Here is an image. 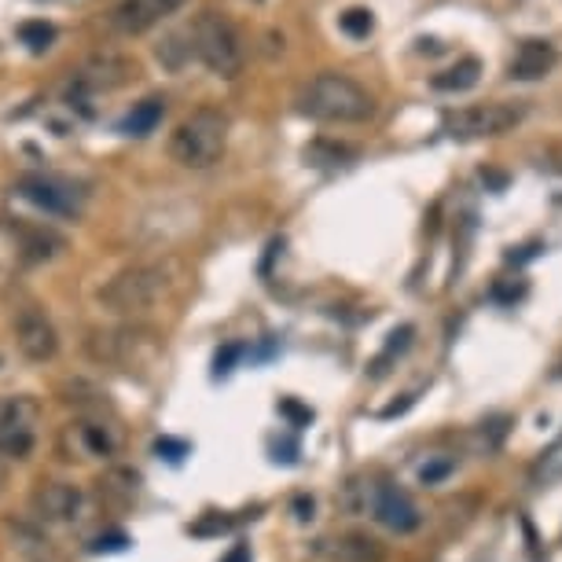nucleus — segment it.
Instances as JSON below:
<instances>
[{
	"label": "nucleus",
	"instance_id": "obj_22",
	"mask_svg": "<svg viewBox=\"0 0 562 562\" xmlns=\"http://www.w3.org/2000/svg\"><path fill=\"white\" fill-rule=\"evenodd\" d=\"M243 353H247V346H239V342H232V346H225V350H217V357H213V375H217V379L232 375Z\"/></svg>",
	"mask_w": 562,
	"mask_h": 562
},
{
	"label": "nucleus",
	"instance_id": "obj_25",
	"mask_svg": "<svg viewBox=\"0 0 562 562\" xmlns=\"http://www.w3.org/2000/svg\"><path fill=\"white\" fill-rule=\"evenodd\" d=\"M129 545H133V540L125 537V533H107V537H96L89 548L96 551V555H100V551H125Z\"/></svg>",
	"mask_w": 562,
	"mask_h": 562
},
{
	"label": "nucleus",
	"instance_id": "obj_27",
	"mask_svg": "<svg viewBox=\"0 0 562 562\" xmlns=\"http://www.w3.org/2000/svg\"><path fill=\"white\" fill-rule=\"evenodd\" d=\"M449 467H452V463H434V467H423V471H420V478L426 482V486H430V482L445 478V474H449Z\"/></svg>",
	"mask_w": 562,
	"mask_h": 562
},
{
	"label": "nucleus",
	"instance_id": "obj_19",
	"mask_svg": "<svg viewBox=\"0 0 562 562\" xmlns=\"http://www.w3.org/2000/svg\"><path fill=\"white\" fill-rule=\"evenodd\" d=\"M154 55H159V63L166 66V71H184L191 55H196V52H191V37H188V30H184V34H170L166 41L154 48Z\"/></svg>",
	"mask_w": 562,
	"mask_h": 562
},
{
	"label": "nucleus",
	"instance_id": "obj_12",
	"mask_svg": "<svg viewBox=\"0 0 562 562\" xmlns=\"http://www.w3.org/2000/svg\"><path fill=\"white\" fill-rule=\"evenodd\" d=\"M313 551L327 562H383L386 548L367 533H338V537L316 540Z\"/></svg>",
	"mask_w": 562,
	"mask_h": 562
},
{
	"label": "nucleus",
	"instance_id": "obj_6",
	"mask_svg": "<svg viewBox=\"0 0 562 562\" xmlns=\"http://www.w3.org/2000/svg\"><path fill=\"white\" fill-rule=\"evenodd\" d=\"M133 74H137V63L133 60H125V55H118V52H96L92 60L74 74V85L66 96L77 103H85L100 92L122 89L125 82H133Z\"/></svg>",
	"mask_w": 562,
	"mask_h": 562
},
{
	"label": "nucleus",
	"instance_id": "obj_11",
	"mask_svg": "<svg viewBox=\"0 0 562 562\" xmlns=\"http://www.w3.org/2000/svg\"><path fill=\"white\" fill-rule=\"evenodd\" d=\"M367 511L383 522L386 529L394 533H412L420 529V511L415 503L404 497L397 486H372V497H367Z\"/></svg>",
	"mask_w": 562,
	"mask_h": 562
},
{
	"label": "nucleus",
	"instance_id": "obj_26",
	"mask_svg": "<svg viewBox=\"0 0 562 562\" xmlns=\"http://www.w3.org/2000/svg\"><path fill=\"white\" fill-rule=\"evenodd\" d=\"M228 529H232L228 519H202L199 526H191V533H196V537H207V533H228Z\"/></svg>",
	"mask_w": 562,
	"mask_h": 562
},
{
	"label": "nucleus",
	"instance_id": "obj_24",
	"mask_svg": "<svg viewBox=\"0 0 562 562\" xmlns=\"http://www.w3.org/2000/svg\"><path fill=\"white\" fill-rule=\"evenodd\" d=\"M154 452H159V457L162 460H166V463H180L184 457H188V441H177V438H159V441H154Z\"/></svg>",
	"mask_w": 562,
	"mask_h": 562
},
{
	"label": "nucleus",
	"instance_id": "obj_29",
	"mask_svg": "<svg viewBox=\"0 0 562 562\" xmlns=\"http://www.w3.org/2000/svg\"><path fill=\"white\" fill-rule=\"evenodd\" d=\"M295 511H298V519H302V522H305V519H313V500H298V503H295Z\"/></svg>",
	"mask_w": 562,
	"mask_h": 562
},
{
	"label": "nucleus",
	"instance_id": "obj_15",
	"mask_svg": "<svg viewBox=\"0 0 562 562\" xmlns=\"http://www.w3.org/2000/svg\"><path fill=\"white\" fill-rule=\"evenodd\" d=\"M162 114H166V100H159V96H151V100L137 103L129 114H125L118 129L125 133V137H137V140H143V137H151V133L162 125Z\"/></svg>",
	"mask_w": 562,
	"mask_h": 562
},
{
	"label": "nucleus",
	"instance_id": "obj_28",
	"mask_svg": "<svg viewBox=\"0 0 562 562\" xmlns=\"http://www.w3.org/2000/svg\"><path fill=\"white\" fill-rule=\"evenodd\" d=\"M279 409H284V412L290 415V420H298V423H309V420H313V412H309V409H298L295 401H284Z\"/></svg>",
	"mask_w": 562,
	"mask_h": 562
},
{
	"label": "nucleus",
	"instance_id": "obj_4",
	"mask_svg": "<svg viewBox=\"0 0 562 562\" xmlns=\"http://www.w3.org/2000/svg\"><path fill=\"white\" fill-rule=\"evenodd\" d=\"M166 287H170V276L162 265H129L103 284L100 305L118 316H133L159 302V298L166 295Z\"/></svg>",
	"mask_w": 562,
	"mask_h": 562
},
{
	"label": "nucleus",
	"instance_id": "obj_16",
	"mask_svg": "<svg viewBox=\"0 0 562 562\" xmlns=\"http://www.w3.org/2000/svg\"><path fill=\"white\" fill-rule=\"evenodd\" d=\"M18 239H23L26 261H48L66 247L63 236H55L52 228H34V225H18Z\"/></svg>",
	"mask_w": 562,
	"mask_h": 562
},
{
	"label": "nucleus",
	"instance_id": "obj_5",
	"mask_svg": "<svg viewBox=\"0 0 562 562\" xmlns=\"http://www.w3.org/2000/svg\"><path fill=\"white\" fill-rule=\"evenodd\" d=\"M526 118L522 103H471L460 111L445 114V133L457 140H486V137H503Z\"/></svg>",
	"mask_w": 562,
	"mask_h": 562
},
{
	"label": "nucleus",
	"instance_id": "obj_17",
	"mask_svg": "<svg viewBox=\"0 0 562 562\" xmlns=\"http://www.w3.org/2000/svg\"><path fill=\"white\" fill-rule=\"evenodd\" d=\"M478 77H482V63L474 60V55H467V60H460V63H452L449 71H441V74H434V89L438 92H467L478 85Z\"/></svg>",
	"mask_w": 562,
	"mask_h": 562
},
{
	"label": "nucleus",
	"instance_id": "obj_21",
	"mask_svg": "<svg viewBox=\"0 0 562 562\" xmlns=\"http://www.w3.org/2000/svg\"><path fill=\"white\" fill-rule=\"evenodd\" d=\"M18 37H23V45H30V52H48L55 41V26L48 23H23L18 26Z\"/></svg>",
	"mask_w": 562,
	"mask_h": 562
},
{
	"label": "nucleus",
	"instance_id": "obj_7",
	"mask_svg": "<svg viewBox=\"0 0 562 562\" xmlns=\"http://www.w3.org/2000/svg\"><path fill=\"white\" fill-rule=\"evenodd\" d=\"M37 404L30 397H0V452L26 460L37 441Z\"/></svg>",
	"mask_w": 562,
	"mask_h": 562
},
{
	"label": "nucleus",
	"instance_id": "obj_2",
	"mask_svg": "<svg viewBox=\"0 0 562 562\" xmlns=\"http://www.w3.org/2000/svg\"><path fill=\"white\" fill-rule=\"evenodd\" d=\"M228 148V114L199 107L170 133V159L184 170H213Z\"/></svg>",
	"mask_w": 562,
	"mask_h": 562
},
{
	"label": "nucleus",
	"instance_id": "obj_3",
	"mask_svg": "<svg viewBox=\"0 0 562 562\" xmlns=\"http://www.w3.org/2000/svg\"><path fill=\"white\" fill-rule=\"evenodd\" d=\"M191 52L196 60L217 77H239L243 71V41H239L236 26L221 12H199L196 23L188 26Z\"/></svg>",
	"mask_w": 562,
	"mask_h": 562
},
{
	"label": "nucleus",
	"instance_id": "obj_14",
	"mask_svg": "<svg viewBox=\"0 0 562 562\" xmlns=\"http://www.w3.org/2000/svg\"><path fill=\"white\" fill-rule=\"evenodd\" d=\"M34 511L45 522H74L82 515V489L71 482H52L34 492Z\"/></svg>",
	"mask_w": 562,
	"mask_h": 562
},
{
	"label": "nucleus",
	"instance_id": "obj_10",
	"mask_svg": "<svg viewBox=\"0 0 562 562\" xmlns=\"http://www.w3.org/2000/svg\"><path fill=\"white\" fill-rule=\"evenodd\" d=\"M18 196L26 202H34L37 210L55 213V217H74L82 210V196L71 188V184L55 180V177H23L18 180Z\"/></svg>",
	"mask_w": 562,
	"mask_h": 562
},
{
	"label": "nucleus",
	"instance_id": "obj_1",
	"mask_svg": "<svg viewBox=\"0 0 562 562\" xmlns=\"http://www.w3.org/2000/svg\"><path fill=\"white\" fill-rule=\"evenodd\" d=\"M298 111L324 125H361L375 114V96L350 74H316L298 92Z\"/></svg>",
	"mask_w": 562,
	"mask_h": 562
},
{
	"label": "nucleus",
	"instance_id": "obj_8",
	"mask_svg": "<svg viewBox=\"0 0 562 562\" xmlns=\"http://www.w3.org/2000/svg\"><path fill=\"white\" fill-rule=\"evenodd\" d=\"M15 346L18 353L26 357V361L34 364H45L52 361L55 353H60V335H55L52 320H48L41 309L26 305L15 313Z\"/></svg>",
	"mask_w": 562,
	"mask_h": 562
},
{
	"label": "nucleus",
	"instance_id": "obj_31",
	"mask_svg": "<svg viewBox=\"0 0 562 562\" xmlns=\"http://www.w3.org/2000/svg\"><path fill=\"white\" fill-rule=\"evenodd\" d=\"M4 482H8V463H4V452H0V489H4Z\"/></svg>",
	"mask_w": 562,
	"mask_h": 562
},
{
	"label": "nucleus",
	"instance_id": "obj_30",
	"mask_svg": "<svg viewBox=\"0 0 562 562\" xmlns=\"http://www.w3.org/2000/svg\"><path fill=\"white\" fill-rule=\"evenodd\" d=\"M225 562H250V551L239 545V548H232V555L225 559Z\"/></svg>",
	"mask_w": 562,
	"mask_h": 562
},
{
	"label": "nucleus",
	"instance_id": "obj_20",
	"mask_svg": "<svg viewBox=\"0 0 562 562\" xmlns=\"http://www.w3.org/2000/svg\"><path fill=\"white\" fill-rule=\"evenodd\" d=\"M338 26H342L346 37H353V41H364V37L375 30V18H372L367 8H350V12L338 15Z\"/></svg>",
	"mask_w": 562,
	"mask_h": 562
},
{
	"label": "nucleus",
	"instance_id": "obj_13",
	"mask_svg": "<svg viewBox=\"0 0 562 562\" xmlns=\"http://www.w3.org/2000/svg\"><path fill=\"white\" fill-rule=\"evenodd\" d=\"M555 63H559L555 45L540 41V37H529V41L519 45L515 60L508 66V77H515V82H540V77L555 71Z\"/></svg>",
	"mask_w": 562,
	"mask_h": 562
},
{
	"label": "nucleus",
	"instance_id": "obj_23",
	"mask_svg": "<svg viewBox=\"0 0 562 562\" xmlns=\"http://www.w3.org/2000/svg\"><path fill=\"white\" fill-rule=\"evenodd\" d=\"M409 342H412V327H397V332L390 335V342H386V353L379 357V361H375V375L386 372V361H390V357L409 350Z\"/></svg>",
	"mask_w": 562,
	"mask_h": 562
},
{
	"label": "nucleus",
	"instance_id": "obj_9",
	"mask_svg": "<svg viewBox=\"0 0 562 562\" xmlns=\"http://www.w3.org/2000/svg\"><path fill=\"white\" fill-rule=\"evenodd\" d=\"M184 4L188 0H118V8L111 12V30L122 37H140L154 30L162 18L180 12Z\"/></svg>",
	"mask_w": 562,
	"mask_h": 562
},
{
	"label": "nucleus",
	"instance_id": "obj_18",
	"mask_svg": "<svg viewBox=\"0 0 562 562\" xmlns=\"http://www.w3.org/2000/svg\"><path fill=\"white\" fill-rule=\"evenodd\" d=\"M77 438H82L89 457H114V449H118V438L103 423H82L77 426Z\"/></svg>",
	"mask_w": 562,
	"mask_h": 562
}]
</instances>
